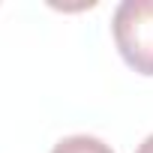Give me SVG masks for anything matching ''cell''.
Returning a JSON list of instances; mask_svg holds the SVG:
<instances>
[{"label": "cell", "mask_w": 153, "mask_h": 153, "mask_svg": "<svg viewBox=\"0 0 153 153\" xmlns=\"http://www.w3.org/2000/svg\"><path fill=\"white\" fill-rule=\"evenodd\" d=\"M135 153H153V135H147L141 144H138V150Z\"/></svg>", "instance_id": "cell-3"}, {"label": "cell", "mask_w": 153, "mask_h": 153, "mask_svg": "<svg viewBox=\"0 0 153 153\" xmlns=\"http://www.w3.org/2000/svg\"><path fill=\"white\" fill-rule=\"evenodd\" d=\"M51 153H114V150L102 138H93V135H69L57 141Z\"/></svg>", "instance_id": "cell-2"}, {"label": "cell", "mask_w": 153, "mask_h": 153, "mask_svg": "<svg viewBox=\"0 0 153 153\" xmlns=\"http://www.w3.org/2000/svg\"><path fill=\"white\" fill-rule=\"evenodd\" d=\"M111 33L120 57L141 75H153V0H123L114 9Z\"/></svg>", "instance_id": "cell-1"}]
</instances>
